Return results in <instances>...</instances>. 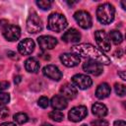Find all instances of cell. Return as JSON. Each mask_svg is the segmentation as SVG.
<instances>
[{
  "label": "cell",
  "instance_id": "obj_29",
  "mask_svg": "<svg viewBox=\"0 0 126 126\" xmlns=\"http://www.w3.org/2000/svg\"><path fill=\"white\" fill-rule=\"evenodd\" d=\"M9 115V109L7 107L0 108V119H5Z\"/></svg>",
  "mask_w": 126,
  "mask_h": 126
},
{
  "label": "cell",
  "instance_id": "obj_23",
  "mask_svg": "<svg viewBox=\"0 0 126 126\" xmlns=\"http://www.w3.org/2000/svg\"><path fill=\"white\" fill-rule=\"evenodd\" d=\"M14 120L18 124H24V123L28 122L29 116L24 112H18V113H16L14 115Z\"/></svg>",
  "mask_w": 126,
  "mask_h": 126
},
{
  "label": "cell",
  "instance_id": "obj_2",
  "mask_svg": "<svg viewBox=\"0 0 126 126\" xmlns=\"http://www.w3.org/2000/svg\"><path fill=\"white\" fill-rule=\"evenodd\" d=\"M115 9L110 3H103L96 9V18L102 25H108L114 20Z\"/></svg>",
  "mask_w": 126,
  "mask_h": 126
},
{
  "label": "cell",
  "instance_id": "obj_4",
  "mask_svg": "<svg viewBox=\"0 0 126 126\" xmlns=\"http://www.w3.org/2000/svg\"><path fill=\"white\" fill-rule=\"evenodd\" d=\"M27 30L30 33H36L42 31V21L36 13H32L27 20Z\"/></svg>",
  "mask_w": 126,
  "mask_h": 126
},
{
  "label": "cell",
  "instance_id": "obj_11",
  "mask_svg": "<svg viewBox=\"0 0 126 126\" xmlns=\"http://www.w3.org/2000/svg\"><path fill=\"white\" fill-rule=\"evenodd\" d=\"M60 60L63 65L66 67H75L80 63V56L74 52L71 53H63L60 55Z\"/></svg>",
  "mask_w": 126,
  "mask_h": 126
},
{
  "label": "cell",
  "instance_id": "obj_8",
  "mask_svg": "<svg viewBox=\"0 0 126 126\" xmlns=\"http://www.w3.org/2000/svg\"><path fill=\"white\" fill-rule=\"evenodd\" d=\"M88 114V109L84 105H78L73 108L68 113V117L73 122H79L82 119H84Z\"/></svg>",
  "mask_w": 126,
  "mask_h": 126
},
{
  "label": "cell",
  "instance_id": "obj_20",
  "mask_svg": "<svg viewBox=\"0 0 126 126\" xmlns=\"http://www.w3.org/2000/svg\"><path fill=\"white\" fill-rule=\"evenodd\" d=\"M92 112L96 117H104L107 114V107L101 102H95L92 106Z\"/></svg>",
  "mask_w": 126,
  "mask_h": 126
},
{
  "label": "cell",
  "instance_id": "obj_6",
  "mask_svg": "<svg viewBox=\"0 0 126 126\" xmlns=\"http://www.w3.org/2000/svg\"><path fill=\"white\" fill-rule=\"evenodd\" d=\"M94 38H95L96 44L101 49V51L108 52L110 50V47H111L110 39L104 31H96L94 32Z\"/></svg>",
  "mask_w": 126,
  "mask_h": 126
},
{
  "label": "cell",
  "instance_id": "obj_1",
  "mask_svg": "<svg viewBox=\"0 0 126 126\" xmlns=\"http://www.w3.org/2000/svg\"><path fill=\"white\" fill-rule=\"evenodd\" d=\"M72 52L81 55L83 57H87L90 60H94L100 64H105L108 65L110 63V59L103 54V52L99 49H97L96 47H94V45H92L91 43H80V44H76L74 46H72L71 48Z\"/></svg>",
  "mask_w": 126,
  "mask_h": 126
},
{
  "label": "cell",
  "instance_id": "obj_32",
  "mask_svg": "<svg viewBox=\"0 0 126 126\" xmlns=\"http://www.w3.org/2000/svg\"><path fill=\"white\" fill-rule=\"evenodd\" d=\"M114 126H126V122L124 120H116L114 121Z\"/></svg>",
  "mask_w": 126,
  "mask_h": 126
},
{
  "label": "cell",
  "instance_id": "obj_12",
  "mask_svg": "<svg viewBox=\"0 0 126 126\" xmlns=\"http://www.w3.org/2000/svg\"><path fill=\"white\" fill-rule=\"evenodd\" d=\"M37 42L42 50L52 49L57 45V39L51 35H41L37 38Z\"/></svg>",
  "mask_w": 126,
  "mask_h": 126
},
{
  "label": "cell",
  "instance_id": "obj_34",
  "mask_svg": "<svg viewBox=\"0 0 126 126\" xmlns=\"http://www.w3.org/2000/svg\"><path fill=\"white\" fill-rule=\"evenodd\" d=\"M14 81H15V84H17V85H18V84H20V83H21V81H22V77H21V76H16Z\"/></svg>",
  "mask_w": 126,
  "mask_h": 126
},
{
  "label": "cell",
  "instance_id": "obj_31",
  "mask_svg": "<svg viewBox=\"0 0 126 126\" xmlns=\"http://www.w3.org/2000/svg\"><path fill=\"white\" fill-rule=\"evenodd\" d=\"M8 88H9V83H8V82H5V81L0 82V92L6 90V89H8Z\"/></svg>",
  "mask_w": 126,
  "mask_h": 126
},
{
  "label": "cell",
  "instance_id": "obj_17",
  "mask_svg": "<svg viewBox=\"0 0 126 126\" xmlns=\"http://www.w3.org/2000/svg\"><path fill=\"white\" fill-rule=\"evenodd\" d=\"M50 103H51V106L55 109V110H62V109H65L68 105V102H67V99L65 97H63L62 95H54L51 100H50Z\"/></svg>",
  "mask_w": 126,
  "mask_h": 126
},
{
  "label": "cell",
  "instance_id": "obj_19",
  "mask_svg": "<svg viewBox=\"0 0 126 126\" xmlns=\"http://www.w3.org/2000/svg\"><path fill=\"white\" fill-rule=\"evenodd\" d=\"M110 92H111V90H110L109 85L106 83H102L97 87V89L95 91V96L99 99H103L110 94Z\"/></svg>",
  "mask_w": 126,
  "mask_h": 126
},
{
  "label": "cell",
  "instance_id": "obj_21",
  "mask_svg": "<svg viewBox=\"0 0 126 126\" xmlns=\"http://www.w3.org/2000/svg\"><path fill=\"white\" fill-rule=\"evenodd\" d=\"M108 37H109V39L112 40V42L114 44H120L122 42V40H123V36H122L121 32H118V31H111L109 32V36Z\"/></svg>",
  "mask_w": 126,
  "mask_h": 126
},
{
  "label": "cell",
  "instance_id": "obj_38",
  "mask_svg": "<svg viewBox=\"0 0 126 126\" xmlns=\"http://www.w3.org/2000/svg\"><path fill=\"white\" fill-rule=\"evenodd\" d=\"M82 126H88V125H86V124H84V125H82Z\"/></svg>",
  "mask_w": 126,
  "mask_h": 126
},
{
  "label": "cell",
  "instance_id": "obj_25",
  "mask_svg": "<svg viewBox=\"0 0 126 126\" xmlns=\"http://www.w3.org/2000/svg\"><path fill=\"white\" fill-rule=\"evenodd\" d=\"M114 90H115V93H116L117 95L123 96L126 94V88L122 84H115L114 85Z\"/></svg>",
  "mask_w": 126,
  "mask_h": 126
},
{
  "label": "cell",
  "instance_id": "obj_5",
  "mask_svg": "<svg viewBox=\"0 0 126 126\" xmlns=\"http://www.w3.org/2000/svg\"><path fill=\"white\" fill-rule=\"evenodd\" d=\"M74 19L82 29H90L93 25V20L89 12L79 10L74 14Z\"/></svg>",
  "mask_w": 126,
  "mask_h": 126
},
{
  "label": "cell",
  "instance_id": "obj_27",
  "mask_svg": "<svg viewBox=\"0 0 126 126\" xmlns=\"http://www.w3.org/2000/svg\"><path fill=\"white\" fill-rule=\"evenodd\" d=\"M10 101V94L0 92V105H5Z\"/></svg>",
  "mask_w": 126,
  "mask_h": 126
},
{
  "label": "cell",
  "instance_id": "obj_7",
  "mask_svg": "<svg viewBox=\"0 0 126 126\" xmlns=\"http://www.w3.org/2000/svg\"><path fill=\"white\" fill-rule=\"evenodd\" d=\"M72 83L77 88H79L81 90H86V89H89L92 86L93 80L88 75L76 74V75H74L72 77Z\"/></svg>",
  "mask_w": 126,
  "mask_h": 126
},
{
  "label": "cell",
  "instance_id": "obj_10",
  "mask_svg": "<svg viewBox=\"0 0 126 126\" xmlns=\"http://www.w3.org/2000/svg\"><path fill=\"white\" fill-rule=\"evenodd\" d=\"M3 35L9 41H16L21 36V29L18 26L9 25L3 31Z\"/></svg>",
  "mask_w": 126,
  "mask_h": 126
},
{
  "label": "cell",
  "instance_id": "obj_26",
  "mask_svg": "<svg viewBox=\"0 0 126 126\" xmlns=\"http://www.w3.org/2000/svg\"><path fill=\"white\" fill-rule=\"evenodd\" d=\"M37 104L41 108L48 107V105H49V99H48V97H46V96H40L38 98V100H37Z\"/></svg>",
  "mask_w": 126,
  "mask_h": 126
},
{
  "label": "cell",
  "instance_id": "obj_35",
  "mask_svg": "<svg viewBox=\"0 0 126 126\" xmlns=\"http://www.w3.org/2000/svg\"><path fill=\"white\" fill-rule=\"evenodd\" d=\"M118 75L121 77V79H122V80H126V76H125V73H124V71L118 72Z\"/></svg>",
  "mask_w": 126,
  "mask_h": 126
},
{
  "label": "cell",
  "instance_id": "obj_16",
  "mask_svg": "<svg viewBox=\"0 0 126 126\" xmlns=\"http://www.w3.org/2000/svg\"><path fill=\"white\" fill-rule=\"evenodd\" d=\"M60 93H61V95L63 97H65L66 99H73L76 97V95L78 94L77 89L71 84L63 85L60 89Z\"/></svg>",
  "mask_w": 126,
  "mask_h": 126
},
{
  "label": "cell",
  "instance_id": "obj_28",
  "mask_svg": "<svg viewBox=\"0 0 126 126\" xmlns=\"http://www.w3.org/2000/svg\"><path fill=\"white\" fill-rule=\"evenodd\" d=\"M93 126H108V122L104 119H96L92 122Z\"/></svg>",
  "mask_w": 126,
  "mask_h": 126
},
{
  "label": "cell",
  "instance_id": "obj_15",
  "mask_svg": "<svg viewBox=\"0 0 126 126\" xmlns=\"http://www.w3.org/2000/svg\"><path fill=\"white\" fill-rule=\"evenodd\" d=\"M80 39H81V33L79 32L78 30L74 28L69 29L62 34V40L68 43H76L79 42Z\"/></svg>",
  "mask_w": 126,
  "mask_h": 126
},
{
  "label": "cell",
  "instance_id": "obj_13",
  "mask_svg": "<svg viewBox=\"0 0 126 126\" xmlns=\"http://www.w3.org/2000/svg\"><path fill=\"white\" fill-rule=\"evenodd\" d=\"M42 73L45 77L53 80V81H60L62 78V72L56 67L55 65H47L43 68Z\"/></svg>",
  "mask_w": 126,
  "mask_h": 126
},
{
  "label": "cell",
  "instance_id": "obj_24",
  "mask_svg": "<svg viewBox=\"0 0 126 126\" xmlns=\"http://www.w3.org/2000/svg\"><path fill=\"white\" fill-rule=\"evenodd\" d=\"M51 4L52 2L49 0H37L36 1V5L42 10H49L51 8Z\"/></svg>",
  "mask_w": 126,
  "mask_h": 126
},
{
  "label": "cell",
  "instance_id": "obj_9",
  "mask_svg": "<svg viewBox=\"0 0 126 126\" xmlns=\"http://www.w3.org/2000/svg\"><path fill=\"white\" fill-rule=\"evenodd\" d=\"M83 69L89 74L98 76L103 72V66L102 64L94 61V60H88L83 64Z\"/></svg>",
  "mask_w": 126,
  "mask_h": 126
},
{
  "label": "cell",
  "instance_id": "obj_37",
  "mask_svg": "<svg viewBox=\"0 0 126 126\" xmlns=\"http://www.w3.org/2000/svg\"><path fill=\"white\" fill-rule=\"evenodd\" d=\"M41 126H53V125H51V124H48V123H44V124H42Z\"/></svg>",
  "mask_w": 126,
  "mask_h": 126
},
{
  "label": "cell",
  "instance_id": "obj_18",
  "mask_svg": "<svg viewBox=\"0 0 126 126\" xmlns=\"http://www.w3.org/2000/svg\"><path fill=\"white\" fill-rule=\"evenodd\" d=\"M39 67H40L39 62L34 57H30L25 62V68L30 73H37V71L39 70Z\"/></svg>",
  "mask_w": 126,
  "mask_h": 126
},
{
  "label": "cell",
  "instance_id": "obj_30",
  "mask_svg": "<svg viewBox=\"0 0 126 126\" xmlns=\"http://www.w3.org/2000/svg\"><path fill=\"white\" fill-rule=\"evenodd\" d=\"M8 21L7 20H0V31H4L8 27Z\"/></svg>",
  "mask_w": 126,
  "mask_h": 126
},
{
  "label": "cell",
  "instance_id": "obj_14",
  "mask_svg": "<svg viewBox=\"0 0 126 126\" xmlns=\"http://www.w3.org/2000/svg\"><path fill=\"white\" fill-rule=\"evenodd\" d=\"M18 50L23 55H30L34 50V42L32 38H25L20 41L18 45Z\"/></svg>",
  "mask_w": 126,
  "mask_h": 126
},
{
  "label": "cell",
  "instance_id": "obj_3",
  "mask_svg": "<svg viewBox=\"0 0 126 126\" xmlns=\"http://www.w3.org/2000/svg\"><path fill=\"white\" fill-rule=\"evenodd\" d=\"M67 25L68 24H67L66 18L60 13H52L48 17L47 29L52 32H62L67 27Z\"/></svg>",
  "mask_w": 126,
  "mask_h": 126
},
{
  "label": "cell",
  "instance_id": "obj_22",
  "mask_svg": "<svg viewBox=\"0 0 126 126\" xmlns=\"http://www.w3.org/2000/svg\"><path fill=\"white\" fill-rule=\"evenodd\" d=\"M48 116L50 119H52L55 122H61L64 118V114L59 110H53L48 113Z\"/></svg>",
  "mask_w": 126,
  "mask_h": 126
},
{
  "label": "cell",
  "instance_id": "obj_33",
  "mask_svg": "<svg viewBox=\"0 0 126 126\" xmlns=\"http://www.w3.org/2000/svg\"><path fill=\"white\" fill-rule=\"evenodd\" d=\"M0 126H16V124L13 122H4V123L0 124Z\"/></svg>",
  "mask_w": 126,
  "mask_h": 126
},
{
  "label": "cell",
  "instance_id": "obj_36",
  "mask_svg": "<svg viewBox=\"0 0 126 126\" xmlns=\"http://www.w3.org/2000/svg\"><path fill=\"white\" fill-rule=\"evenodd\" d=\"M121 5H122V8L125 10V9H126V6H125V2H124V1H122V2H121Z\"/></svg>",
  "mask_w": 126,
  "mask_h": 126
}]
</instances>
